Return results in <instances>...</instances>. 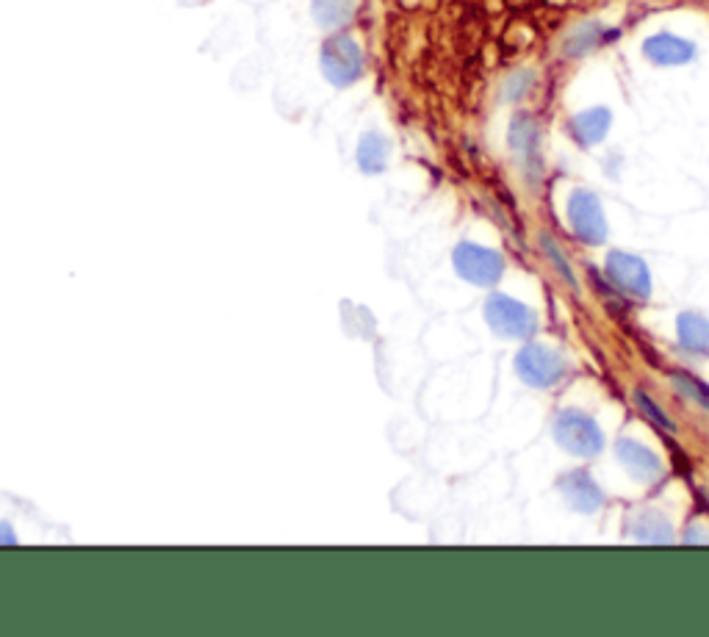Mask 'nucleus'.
Listing matches in <instances>:
<instances>
[{
	"label": "nucleus",
	"mask_w": 709,
	"mask_h": 637,
	"mask_svg": "<svg viewBox=\"0 0 709 637\" xmlns=\"http://www.w3.org/2000/svg\"><path fill=\"white\" fill-rule=\"evenodd\" d=\"M319 67L330 84L336 89H347V86L361 81L363 70H366V59L363 50L358 45V39L349 37L344 31H333L330 37L322 42L319 50Z\"/></svg>",
	"instance_id": "nucleus-1"
},
{
	"label": "nucleus",
	"mask_w": 709,
	"mask_h": 637,
	"mask_svg": "<svg viewBox=\"0 0 709 637\" xmlns=\"http://www.w3.org/2000/svg\"><path fill=\"white\" fill-rule=\"evenodd\" d=\"M554 441L574 457H596L604 449L599 421L582 410H560L554 419Z\"/></svg>",
	"instance_id": "nucleus-2"
},
{
	"label": "nucleus",
	"mask_w": 709,
	"mask_h": 637,
	"mask_svg": "<svg viewBox=\"0 0 709 637\" xmlns=\"http://www.w3.org/2000/svg\"><path fill=\"white\" fill-rule=\"evenodd\" d=\"M452 264H455L457 275L471 286H480V289L496 286L505 275V258L491 247H480L474 241H460L457 244L455 253H452Z\"/></svg>",
	"instance_id": "nucleus-3"
},
{
	"label": "nucleus",
	"mask_w": 709,
	"mask_h": 637,
	"mask_svg": "<svg viewBox=\"0 0 709 637\" xmlns=\"http://www.w3.org/2000/svg\"><path fill=\"white\" fill-rule=\"evenodd\" d=\"M516 374L529 388H552L563 380L565 358L546 344H527L518 349Z\"/></svg>",
	"instance_id": "nucleus-4"
},
{
	"label": "nucleus",
	"mask_w": 709,
	"mask_h": 637,
	"mask_svg": "<svg viewBox=\"0 0 709 637\" xmlns=\"http://www.w3.org/2000/svg\"><path fill=\"white\" fill-rule=\"evenodd\" d=\"M485 322L493 333L505 338H529L535 333V313L524 302L513 300L507 294H491L485 302Z\"/></svg>",
	"instance_id": "nucleus-5"
},
{
	"label": "nucleus",
	"mask_w": 709,
	"mask_h": 637,
	"mask_svg": "<svg viewBox=\"0 0 709 637\" xmlns=\"http://www.w3.org/2000/svg\"><path fill=\"white\" fill-rule=\"evenodd\" d=\"M568 222H571V230L577 233V239H582L585 244H601V241H607V233H610L601 200L588 189H577L568 197Z\"/></svg>",
	"instance_id": "nucleus-6"
},
{
	"label": "nucleus",
	"mask_w": 709,
	"mask_h": 637,
	"mask_svg": "<svg viewBox=\"0 0 709 637\" xmlns=\"http://www.w3.org/2000/svg\"><path fill=\"white\" fill-rule=\"evenodd\" d=\"M604 269H607V277L613 280L615 289L626 291L629 297H637V300H649L651 297V272L643 258L613 250L607 255Z\"/></svg>",
	"instance_id": "nucleus-7"
},
{
	"label": "nucleus",
	"mask_w": 709,
	"mask_h": 637,
	"mask_svg": "<svg viewBox=\"0 0 709 637\" xmlns=\"http://www.w3.org/2000/svg\"><path fill=\"white\" fill-rule=\"evenodd\" d=\"M557 488L563 493L565 505L577 513H596L604 505V493L588 471H568L560 477Z\"/></svg>",
	"instance_id": "nucleus-8"
},
{
	"label": "nucleus",
	"mask_w": 709,
	"mask_h": 637,
	"mask_svg": "<svg viewBox=\"0 0 709 637\" xmlns=\"http://www.w3.org/2000/svg\"><path fill=\"white\" fill-rule=\"evenodd\" d=\"M643 53L646 59L654 61L657 67H682V64H690L696 59V45L690 39L676 37V34H654L643 42Z\"/></svg>",
	"instance_id": "nucleus-9"
},
{
	"label": "nucleus",
	"mask_w": 709,
	"mask_h": 637,
	"mask_svg": "<svg viewBox=\"0 0 709 637\" xmlns=\"http://www.w3.org/2000/svg\"><path fill=\"white\" fill-rule=\"evenodd\" d=\"M615 455H618V463L624 466L637 482H654L662 474V460L649 446H643L635 438H621L615 444Z\"/></svg>",
	"instance_id": "nucleus-10"
},
{
	"label": "nucleus",
	"mask_w": 709,
	"mask_h": 637,
	"mask_svg": "<svg viewBox=\"0 0 709 637\" xmlns=\"http://www.w3.org/2000/svg\"><path fill=\"white\" fill-rule=\"evenodd\" d=\"M507 142H510L513 156L518 161H524L527 167H532V161L535 164L541 161V156H538V150H541V131H538V122L532 120V117H524V114L513 117Z\"/></svg>",
	"instance_id": "nucleus-11"
},
{
	"label": "nucleus",
	"mask_w": 709,
	"mask_h": 637,
	"mask_svg": "<svg viewBox=\"0 0 709 637\" xmlns=\"http://www.w3.org/2000/svg\"><path fill=\"white\" fill-rule=\"evenodd\" d=\"M610 125H613V111L604 109V106H593L588 111H579L571 120V136L582 147H593L607 139Z\"/></svg>",
	"instance_id": "nucleus-12"
},
{
	"label": "nucleus",
	"mask_w": 709,
	"mask_h": 637,
	"mask_svg": "<svg viewBox=\"0 0 709 637\" xmlns=\"http://www.w3.org/2000/svg\"><path fill=\"white\" fill-rule=\"evenodd\" d=\"M355 161L366 175H380L391 161V142L380 131H366L355 150Z\"/></svg>",
	"instance_id": "nucleus-13"
},
{
	"label": "nucleus",
	"mask_w": 709,
	"mask_h": 637,
	"mask_svg": "<svg viewBox=\"0 0 709 637\" xmlns=\"http://www.w3.org/2000/svg\"><path fill=\"white\" fill-rule=\"evenodd\" d=\"M676 336L679 344L693 355H709V319L701 313H679L676 319Z\"/></svg>",
	"instance_id": "nucleus-14"
},
{
	"label": "nucleus",
	"mask_w": 709,
	"mask_h": 637,
	"mask_svg": "<svg viewBox=\"0 0 709 637\" xmlns=\"http://www.w3.org/2000/svg\"><path fill=\"white\" fill-rule=\"evenodd\" d=\"M355 14V0H311L313 23L325 31H341Z\"/></svg>",
	"instance_id": "nucleus-15"
},
{
	"label": "nucleus",
	"mask_w": 709,
	"mask_h": 637,
	"mask_svg": "<svg viewBox=\"0 0 709 637\" xmlns=\"http://www.w3.org/2000/svg\"><path fill=\"white\" fill-rule=\"evenodd\" d=\"M629 527H632V535H635L637 541L643 543L673 541V532H671V524H668V518L660 516V513H654V510H643V513H637Z\"/></svg>",
	"instance_id": "nucleus-16"
},
{
	"label": "nucleus",
	"mask_w": 709,
	"mask_h": 637,
	"mask_svg": "<svg viewBox=\"0 0 709 637\" xmlns=\"http://www.w3.org/2000/svg\"><path fill=\"white\" fill-rule=\"evenodd\" d=\"M610 37H613L610 28H604V25L596 23V20H590V23H582L579 28H574V34L565 39V53H568V56H585V53L599 48L601 42H607Z\"/></svg>",
	"instance_id": "nucleus-17"
},
{
	"label": "nucleus",
	"mask_w": 709,
	"mask_h": 637,
	"mask_svg": "<svg viewBox=\"0 0 709 637\" xmlns=\"http://www.w3.org/2000/svg\"><path fill=\"white\" fill-rule=\"evenodd\" d=\"M673 385L682 397L693 399L696 405H701L704 410H709V385H704L690 374H673Z\"/></svg>",
	"instance_id": "nucleus-18"
},
{
	"label": "nucleus",
	"mask_w": 709,
	"mask_h": 637,
	"mask_svg": "<svg viewBox=\"0 0 709 637\" xmlns=\"http://www.w3.org/2000/svg\"><path fill=\"white\" fill-rule=\"evenodd\" d=\"M635 402L640 405V410H643V413H649V419L654 421V424H660L662 430H668V433H673V430H676V424H673V421L668 419L665 413H662L660 405H657V402H654L651 397H646L643 391H637Z\"/></svg>",
	"instance_id": "nucleus-19"
},
{
	"label": "nucleus",
	"mask_w": 709,
	"mask_h": 637,
	"mask_svg": "<svg viewBox=\"0 0 709 637\" xmlns=\"http://www.w3.org/2000/svg\"><path fill=\"white\" fill-rule=\"evenodd\" d=\"M529 84H532V75H529V73L513 75V78H510V81H507V86H505V97H507V100H518V97L527 92Z\"/></svg>",
	"instance_id": "nucleus-20"
},
{
	"label": "nucleus",
	"mask_w": 709,
	"mask_h": 637,
	"mask_svg": "<svg viewBox=\"0 0 709 637\" xmlns=\"http://www.w3.org/2000/svg\"><path fill=\"white\" fill-rule=\"evenodd\" d=\"M543 247H546V253L552 255L554 261H557V266H560V272H563V275L568 277V280H571V286H577V283H574V277H571V269H568V264L563 261V255H560V250H557V247H552V241L546 239V236H543Z\"/></svg>",
	"instance_id": "nucleus-21"
},
{
	"label": "nucleus",
	"mask_w": 709,
	"mask_h": 637,
	"mask_svg": "<svg viewBox=\"0 0 709 637\" xmlns=\"http://www.w3.org/2000/svg\"><path fill=\"white\" fill-rule=\"evenodd\" d=\"M12 543H17V532L9 521H0V546H12Z\"/></svg>",
	"instance_id": "nucleus-22"
}]
</instances>
